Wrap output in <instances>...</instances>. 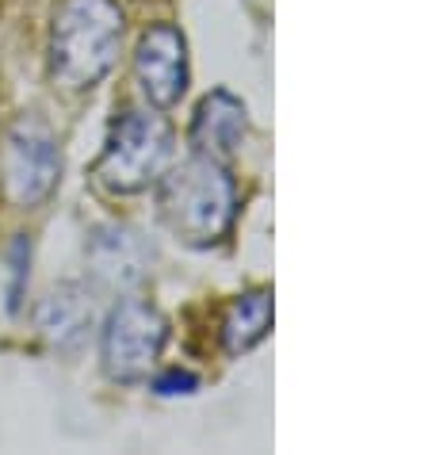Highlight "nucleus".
<instances>
[{"instance_id":"2","label":"nucleus","mask_w":432,"mask_h":455,"mask_svg":"<svg viewBox=\"0 0 432 455\" xmlns=\"http://www.w3.org/2000/svg\"><path fill=\"white\" fill-rule=\"evenodd\" d=\"M123 46L116 0H61L50 23V77L66 92H88L111 73Z\"/></svg>"},{"instance_id":"4","label":"nucleus","mask_w":432,"mask_h":455,"mask_svg":"<svg viewBox=\"0 0 432 455\" xmlns=\"http://www.w3.org/2000/svg\"><path fill=\"white\" fill-rule=\"evenodd\" d=\"M61 180L58 134L39 116H20L0 134V196L16 211L43 207Z\"/></svg>"},{"instance_id":"6","label":"nucleus","mask_w":432,"mask_h":455,"mask_svg":"<svg viewBox=\"0 0 432 455\" xmlns=\"http://www.w3.org/2000/svg\"><path fill=\"white\" fill-rule=\"evenodd\" d=\"M134 81L149 108H172L188 92V43L180 28L154 23L134 46Z\"/></svg>"},{"instance_id":"7","label":"nucleus","mask_w":432,"mask_h":455,"mask_svg":"<svg viewBox=\"0 0 432 455\" xmlns=\"http://www.w3.org/2000/svg\"><path fill=\"white\" fill-rule=\"evenodd\" d=\"M88 264H92V275L104 287L131 291L146 280L149 252L142 245V237L126 230V226H100L88 237Z\"/></svg>"},{"instance_id":"11","label":"nucleus","mask_w":432,"mask_h":455,"mask_svg":"<svg viewBox=\"0 0 432 455\" xmlns=\"http://www.w3.org/2000/svg\"><path fill=\"white\" fill-rule=\"evenodd\" d=\"M12 291H8V310L16 314L20 307H23V287H28V275H31V242L28 237H16L12 242Z\"/></svg>"},{"instance_id":"8","label":"nucleus","mask_w":432,"mask_h":455,"mask_svg":"<svg viewBox=\"0 0 432 455\" xmlns=\"http://www.w3.org/2000/svg\"><path fill=\"white\" fill-rule=\"evenodd\" d=\"M245 131H249V111L234 92L214 88L211 96L199 100L196 119H192L196 154H207V157H219V161L234 157L241 149V142H245Z\"/></svg>"},{"instance_id":"5","label":"nucleus","mask_w":432,"mask_h":455,"mask_svg":"<svg viewBox=\"0 0 432 455\" xmlns=\"http://www.w3.org/2000/svg\"><path fill=\"white\" fill-rule=\"evenodd\" d=\"M164 340H169V322L157 307L142 299H119L104 322V337H100V360H104L108 379L116 383L149 379Z\"/></svg>"},{"instance_id":"9","label":"nucleus","mask_w":432,"mask_h":455,"mask_svg":"<svg viewBox=\"0 0 432 455\" xmlns=\"http://www.w3.org/2000/svg\"><path fill=\"white\" fill-rule=\"evenodd\" d=\"M35 325H39V333L54 348L77 352L88 340V333H92V325H96V307H92L88 287H81V283L54 287L39 302V310H35Z\"/></svg>"},{"instance_id":"3","label":"nucleus","mask_w":432,"mask_h":455,"mask_svg":"<svg viewBox=\"0 0 432 455\" xmlns=\"http://www.w3.org/2000/svg\"><path fill=\"white\" fill-rule=\"evenodd\" d=\"M172 123L149 108H123L111 119L104 154H100L92 180L108 196H138L161 180L172 161Z\"/></svg>"},{"instance_id":"12","label":"nucleus","mask_w":432,"mask_h":455,"mask_svg":"<svg viewBox=\"0 0 432 455\" xmlns=\"http://www.w3.org/2000/svg\"><path fill=\"white\" fill-rule=\"evenodd\" d=\"M199 387V379L192 371H180V368H169L164 375L154 379V390L161 398H176V395H192V390Z\"/></svg>"},{"instance_id":"1","label":"nucleus","mask_w":432,"mask_h":455,"mask_svg":"<svg viewBox=\"0 0 432 455\" xmlns=\"http://www.w3.org/2000/svg\"><path fill=\"white\" fill-rule=\"evenodd\" d=\"M157 211L176 242L192 249L219 245L237 219V184L219 157L196 154L161 172Z\"/></svg>"},{"instance_id":"10","label":"nucleus","mask_w":432,"mask_h":455,"mask_svg":"<svg viewBox=\"0 0 432 455\" xmlns=\"http://www.w3.org/2000/svg\"><path fill=\"white\" fill-rule=\"evenodd\" d=\"M268 330H272V291L257 287V291L237 295L230 307L222 310V325H219L226 356H241V352L257 348L260 340L268 337Z\"/></svg>"}]
</instances>
